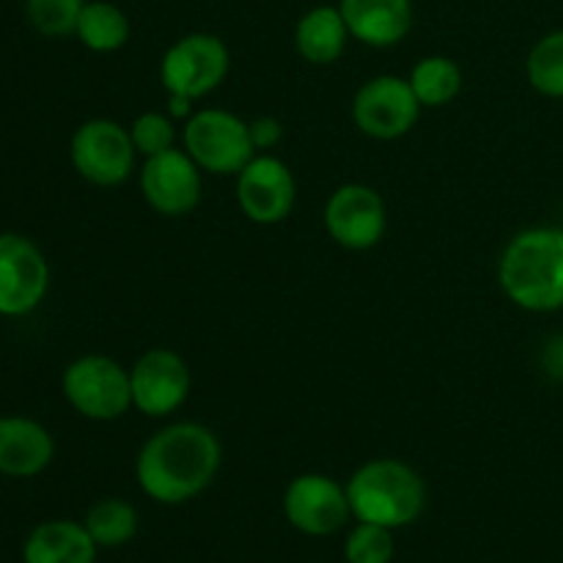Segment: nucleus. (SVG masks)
<instances>
[{"instance_id":"1","label":"nucleus","mask_w":563,"mask_h":563,"mask_svg":"<svg viewBox=\"0 0 563 563\" xmlns=\"http://www.w3.org/2000/svg\"><path fill=\"white\" fill-rule=\"evenodd\" d=\"M223 445L209 427L196 421L168 423L141 445L135 478L143 495L163 506L198 498L218 478Z\"/></svg>"},{"instance_id":"2","label":"nucleus","mask_w":563,"mask_h":563,"mask_svg":"<svg viewBox=\"0 0 563 563\" xmlns=\"http://www.w3.org/2000/svg\"><path fill=\"white\" fill-rule=\"evenodd\" d=\"M498 284L522 311H563V229L533 225L511 236L500 253Z\"/></svg>"},{"instance_id":"3","label":"nucleus","mask_w":563,"mask_h":563,"mask_svg":"<svg viewBox=\"0 0 563 563\" xmlns=\"http://www.w3.org/2000/svg\"><path fill=\"white\" fill-rule=\"evenodd\" d=\"M352 517L396 531L421 517L427 506V484L416 467L394 456L368 460L346 482Z\"/></svg>"},{"instance_id":"4","label":"nucleus","mask_w":563,"mask_h":563,"mask_svg":"<svg viewBox=\"0 0 563 563\" xmlns=\"http://www.w3.org/2000/svg\"><path fill=\"white\" fill-rule=\"evenodd\" d=\"M181 143L203 174L218 176H236L258 154L251 124L223 108L196 110L185 121Z\"/></svg>"},{"instance_id":"5","label":"nucleus","mask_w":563,"mask_h":563,"mask_svg":"<svg viewBox=\"0 0 563 563\" xmlns=\"http://www.w3.org/2000/svg\"><path fill=\"white\" fill-rule=\"evenodd\" d=\"M60 390L77 416L88 421H119L132 407L130 372L108 355H82L64 368Z\"/></svg>"},{"instance_id":"6","label":"nucleus","mask_w":563,"mask_h":563,"mask_svg":"<svg viewBox=\"0 0 563 563\" xmlns=\"http://www.w3.org/2000/svg\"><path fill=\"white\" fill-rule=\"evenodd\" d=\"M229 69L231 53L223 38L214 33H187L163 53L159 82L168 97L198 102L223 86Z\"/></svg>"},{"instance_id":"7","label":"nucleus","mask_w":563,"mask_h":563,"mask_svg":"<svg viewBox=\"0 0 563 563\" xmlns=\"http://www.w3.org/2000/svg\"><path fill=\"white\" fill-rule=\"evenodd\" d=\"M135 143L130 130L113 119H88L69 141L71 168L97 187H119L135 170Z\"/></svg>"},{"instance_id":"8","label":"nucleus","mask_w":563,"mask_h":563,"mask_svg":"<svg viewBox=\"0 0 563 563\" xmlns=\"http://www.w3.org/2000/svg\"><path fill=\"white\" fill-rule=\"evenodd\" d=\"M421 102L407 77L377 75L357 88L352 119L363 135L374 141H399L421 119Z\"/></svg>"},{"instance_id":"9","label":"nucleus","mask_w":563,"mask_h":563,"mask_svg":"<svg viewBox=\"0 0 563 563\" xmlns=\"http://www.w3.org/2000/svg\"><path fill=\"white\" fill-rule=\"evenodd\" d=\"M49 291V264L27 236L0 234V317L20 319L36 311Z\"/></svg>"},{"instance_id":"10","label":"nucleus","mask_w":563,"mask_h":563,"mask_svg":"<svg viewBox=\"0 0 563 563\" xmlns=\"http://www.w3.org/2000/svg\"><path fill=\"white\" fill-rule=\"evenodd\" d=\"M324 229L344 251H372L388 229V209L374 187L350 181L330 192L324 203Z\"/></svg>"},{"instance_id":"11","label":"nucleus","mask_w":563,"mask_h":563,"mask_svg":"<svg viewBox=\"0 0 563 563\" xmlns=\"http://www.w3.org/2000/svg\"><path fill=\"white\" fill-rule=\"evenodd\" d=\"M132 407L148 418H165L179 410L192 390V374L185 357L165 346L143 352L130 368Z\"/></svg>"},{"instance_id":"12","label":"nucleus","mask_w":563,"mask_h":563,"mask_svg":"<svg viewBox=\"0 0 563 563\" xmlns=\"http://www.w3.org/2000/svg\"><path fill=\"white\" fill-rule=\"evenodd\" d=\"M201 174L196 159L185 148H168L143 159L141 185L143 201L163 218H185L201 203Z\"/></svg>"},{"instance_id":"13","label":"nucleus","mask_w":563,"mask_h":563,"mask_svg":"<svg viewBox=\"0 0 563 563\" xmlns=\"http://www.w3.org/2000/svg\"><path fill=\"white\" fill-rule=\"evenodd\" d=\"M297 181L289 165L275 154H256L236 174V203L256 225H278L291 214Z\"/></svg>"},{"instance_id":"14","label":"nucleus","mask_w":563,"mask_h":563,"mask_svg":"<svg viewBox=\"0 0 563 563\" xmlns=\"http://www.w3.org/2000/svg\"><path fill=\"white\" fill-rule=\"evenodd\" d=\"M284 515L306 537H333L352 517L346 484L341 487L324 473H302L286 487Z\"/></svg>"},{"instance_id":"15","label":"nucleus","mask_w":563,"mask_h":563,"mask_svg":"<svg viewBox=\"0 0 563 563\" xmlns=\"http://www.w3.org/2000/svg\"><path fill=\"white\" fill-rule=\"evenodd\" d=\"M350 36L366 47H396L416 22L412 0H339Z\"/></svg>"},{"instance_id":"16","label":"nucleus","mask_w":563,"mask_h":563,"mask_svg":"<svg viewBox=\"0 0 563 563\" xmlns=\"http://www.w3.org/2000/svg\"><path fill=\"white\" fill-rule=\"evenodd\" d=\"M55 460V440L44 423L25 416L0 418V473L9 478H33Z\"/></svg>"},{"instance_id":"17","label":"nucleus","mask_w":563,"mask_h":563,"mask_svg":"<svg viewBox=\"0 0 563 563\" xmlns=\"http://www.w3.org/2000/svg\"><path fill=\"white\" fill-rule=\"evenodd\" d=\"M97 542L82 522L47 520L27 533L22 544L25 563H97Z\"/></svg>"},{"instance_id":"18","label":"nucleus","mask_w":563,"mask_h":563,"mask_svg":"<svg viewBox=\"0 0 563 563\" xmlns=\"http://www.w3.org/2000/svg\"><path fill=\"white\" fill-rule=\"evenodd\" d=\"M350 38V27L339 5H313L295 25L297 55L313 66L335 64L344 55Z\"/></svg>"},{"instance_id":"19","label":"nucleus","mask_w":563,"mask_h":563,"mask_svg":"<svg viewBox=\"0 0 563 563\" xmlns=\"http://www.w3.org/2000/svg\"><path fill=\"white\" fill-rule=\"evenodd\" d=\"M130 16L110 0H88L77 20L75 36L91 53H115L130 42Z\"/></svg>"},{"instance_id":"20","label":"nucleus","mask_w":563,"mask_h":563,"mask_svg":"<svg viewBox=\"0 0 563 563\" xmlns=\"http://www.w3.org/2000/svg\"><path fill=\"white\" fill-rule=\"evenodd\" d=\"M410 88L421 108H443L462 91V69L449 55H427L410 71Z\"/></svg>"},{"instance_id":"21","label":"nucleus","mask_w":563,"mask_h":563,"mask_svg":"<svg viewBox=\"0 0 563 563\" xmlns=\"http://www.w3.org/2000/svg\"><path fill=\"white\" fill-rule=\"evenodd\" d=\"M86 531L97 542V548H121L130 542L137 531V511L135 506L121 498H104L88 509L82 520Z\"/></svg>"},{"instance_id":"22","label":"nucleus","mask_w":563,"mask_h":563,"mask_svg":"<svg viewBox=\"0 0 563 563\" xmlns=\"http://www.w3.org/2000/svg\"><path fill=\"white\" fill-rule=\"evenodd\" d=\"M526 77L537 93L563 99V27L539 38L526 58Z\"/></svg>"},{"instance_id":"23","label":"nucleus","mask_w":563,"mask_h":563,"mask_svg":"<svg viewBox=\"0 0 563 563\" xmlns=\"http://www.w3.org/2000/svg\"><path fill=\"white\" fill-rule=\"evenodd\" d=\"M88 0H25V16L36 33L47 38L75 36L77 20Z\"/></svg>"},{"instance_id":"24","label":"nucleus","mask_w":563,"mask_h":563,"mask_svg":"<svg viewBox=\"0 0 563 563\" xmlns=\"http://www.w3.org/2000/svg\"><path fill=\"white\" fill-rule=\"evenodd\" d=\"M394 553V531L374 522H357L344 542L346 563H390Z\"/></svg>"},{"instance_id":"25","label":"nucleus","mask_w":563,"mask_h":563,"mask_svg":"<svg viewBox=\"0 0 563 563\" xmlns=\"http://www.w3.org/2000/svg\"><path fill=\"white\" fill-rule=\"evenodd\" d=\"M132 143H135V152L143 159L154 157V154H163L168 148H174L176 143V119L170 113H157V110H146V113L137 115L130 124Z\"/></svg>"},{"instance_id":"26","label":"nucleus","mask_w":563,"mask_h":563,"mask_svg":"<svg viewBox=\"0 0 563 563\" xmlns=\"http://www.w3.org/2000/svg\"><path fill=\"white\" fill-rule=\"evenodd\" d=\"M247 124H251V137H253V146H256V152L264 154L284 141V124H280L275 115H262V119L247 121Z\"/></svg>"},{"instance_id":"27","label":"nucleus","mask_w":563,"mask_h":563,"mask_svg":"<svg viewBox=\"0 0 563 563\" xmlns=\"http://www.w3.org/2000/svg\"><path fill=\"white\" fill-rule=\"evenodd\" d=\"M544 363H548L550 372L559 374V377H563V335H561V339L550 341L548 355H544Z\"/></svg>"}]
</instances>
